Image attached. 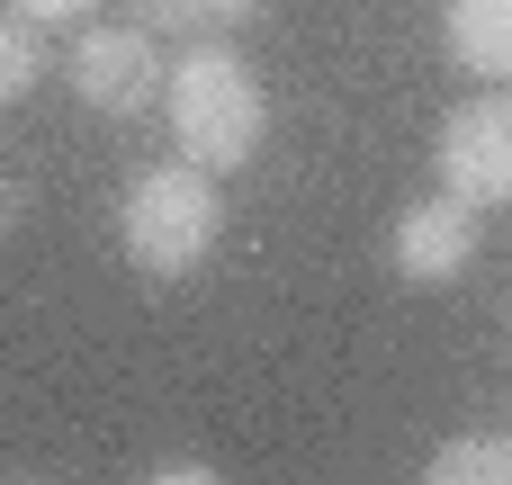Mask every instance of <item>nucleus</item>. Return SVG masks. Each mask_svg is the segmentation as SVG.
Here are the masks:
<instances>
[{
  "label": "nucleus",
  "instance_id": "nucleus-6",
  "mask_svg": "<svg viewBox=\"0 0 512 485\" xmlns=\"http://www.w3.org/2000/svg\"><path fill=\"white\" fill-rule=\"evenodd\" d=\"M450 54L477 81H512V0H450Z\"/></svg>",
  "mask_w": 512,
  "mask_h": 485
},
{
  "label": "nucleus",
  "instance_id": "nucleus-4",
  "mask_svg": "<svg viewBox=\"0 0 512 485\" xmlns=\"http://www.w3.org/2000/svg\"><path fill=\"white\" fill-rule=\"evenodd\" d=\"M162 45H153V27H81V45H72V63H63V81H72V99H90L99 117H144L153 99H162Z\"/></svg>",
  "mask_w": 512,
  "mask_h": 485
},
{
  "label": "nucleus",
  "instance_id": "nucleus-7",
  "mask_svg": "<svg viewBox=\"0 0 512 485\" xmlns=\"http://www.w3.org/2000/svg\"><path fill=\"white\" fill-rule=\"evenodd\" d=\"M432 485H512V432H450L432 459H423Z\"/></svg>",
  "mask_w": 512,
  "mask_h": 485
},
{
  "label": "nucleus",
  "instance_id": "nucleus-1",
  "mask_svg": "<svg viewBox=\"0 0 512 485\" xmlns=\"http://www.w3.org/2000/svg\"><path fill=\"white\" fill-rule=\"evenodd\" d=\"M162 117L198 171H243L270 135V90L225 36H189V54L162 72Z\"/></svg>",
  "mask_w": 512,
  "mask_h": 485
},
{
  "label": "nucleus",
  "instance_id": "nucleus-9",
  "mask_svg": "<svg viewBox=\"0 0 512 485\" xmlns=\"http://www.w3.org/2000/svg\"><path fill=\"white\" fill-rule=\"evenodd\" d=\"M36 81H45V45H36V27H27L18 9H0V108L27 99Z\"/></svg>",
  "mask_w": 512,
  "mask_h": 485
},
{
  "label": "nucleus",
  "instance_id": "nucleus-10",
  "mask_svg": "<svg viewBox=\"0 0 512 485\" xmlns=\"http://www.w3.org/2000/svg\"><path fill=\"white\" fill-rule=\"evenodd\" d=\"M0 9H18L27 27H72V18H90L99 0H0Z\"/></svg>",
  "mask_w": 512,
  "mask_h": 485
},
{
  "label": "nucleus",
  "instance_id": "nucleus-5",
  "mask_svg": "<svg viewBox=\"0 0 512 485\" xmlns=\"http://www.w3.org/2000/svg\"><path fill=\"white\" fill-rule=\"evenodd\" d=\"M387 261H396V279H414V288L459 279V270L477 261V207L450 198V189L414 198V207L396 216V234H387Z\"/></svg>",
  "mask_w": 512,
  "mask_h": 485
},
{
  "label": "nucleus",
  "instance_id": "nucleus-11",
  "mask_svg": "<svg viewBox=\"0 0 512 485\" xmlns=\"http://www.w3.org/2000/svg\"><path fill=\"white\" fill-rule=\"evenodd\" d=\"M153 477H180V485H216L207 459H153Z\"/></svg>",
  "mask_w": 512,
  "mask_h": 485
},
{
  "label": "nucleus",
  "instance_id": "nucleus-3",
  "mask_svg": "<svg viewBox=\"0 0 512 485\" xmlns=\"http://www.w3.org/2000/svg\"><path fill=\"white\" fill-rule=\"evenodd\" d=\"M432 162H441V189L468 198L477 216L486 207H512V81H495L486 99H459L441 117Z\"/></svg>",
  "mask_w": 512,
  "mask_h": 485
},
{
  "label": "nucleus",
  "instance_id": "nucleus-2",
  "mask_svg": "<svg viewBox=\"0 0 512 485\" xmlns=\"http://www.w3.org/2000/svg\"><path fill=\"white\" fill-rule=\"evenodd\" d=\"M216 225H225V198H216V171H198L189 153L171 162H144L117 198V243L144 279H189L207 252H216Z\"/></svg>",
  "mask_w": 512,
  "mask_h": 485
},
{
  "label": "nucleus",
  "instance_id": "nucleus-8",
  "mask_svg": "<svg viewBox=\"0 0 512 485\" xmlns=\"http://www.w3.org/2000/svg\"><path fill=\"white\" fill-rule=\"evenodd\" d=\"M252 18H261V0H135V27H153V36H225Z\"/></svg>",
  "mask_w": 512,
  "mask_h": 485
}]
</instances>
